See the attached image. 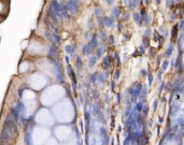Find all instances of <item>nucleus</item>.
<instances>
[{
  "label": "nucleus",
  "instance_id": "f257e3e1",
  "mask_svg": "<svg viewBox=\"0 0 184 145\" xmlns=\"http://www.w3.org/2000/svg\"><path fill=\"white\" fill-rule=\"evenodd\" d=\"M47 16H48V18H51L52 22H54V23H59V22L61 21V17H63L60 14H58L56 11L53 10L52 6H48V9H47Z\"/></svg>",
  "mask_w": 184,
  "mask_h": 145
},
{
  "label": "nucleus",
  "instance_id": "f03ea898",
  "mask_svg": "<svg viewBox=\"0 0 184 145\" xmlns=\"http://www.w3.org/2000/svg\"><path fill=\"white\" fill-rule=\"evenodd\" d=\"M67 8L69 13H71L72 15H77L79 13V9H77V1H73V0H69L67 3Z\"/></svg>",
  "mask_w": 184,
  "mask_h": 145
},
{
  "label": "nucleus",
  "instance_id": "7ed1b4c3",
  "mask_svg": "<svg viewBox=\"0 0 184 145\" xmlns=\"http://www.w3.org/2000/svg\"><path fill=\"white\" fill-rule=\"evenodd\" d=\"M60 12H61L63 17H65V18H69V11H68L67 4H65L63 1H60Z\"/></svg>",
  "mask_w": 184,
  "mask_h": 145
},
{
  "label": "nucleus",
  "instance_id": "20e7f679",
  "mask_svg": "<svg viewBox=\"0 0 184 145\" xmlns=\"http://www.w3.org/2000/svg\"><path fill=\"white\" fill-rule=\"evenodd\" d=\"M105 26H107V27H112L113 26V23H114V21H113L112 17H105Z\"/></svg>",
  "mask_w": 184,
  "mask_h": 145
},
{
  "label": "nucleus",
  "instance_id": "39448f33",
  "mask_svg": "<svg viewBox=\"0 0 184 145\" xmlns=\"http://www.w3.org/2000/svg\"><path fill=\"white\" fill-rule=\"evenodd\" d=\"M121 14V11H119V8H115L112 10V17L113 18H116V17L119 16Z\"/></svg>",
  "mask_w": 184,
  "mask_h": 145
},
{
  "label": "nucleus",
  "instance_id": "423d86ee",
  "mask_svg": "<svg viewBox=\"0 0 184 145\" xmlns=\"http://www.w3.org/2000/svg\"><path fill=\"white\" fill-rule=\"evenodd\" d=\"M139 3H140V0H131V3L129 4V6H128V8H129L130 10H132V9L136 8Z\"/></svg>",
  "mask_w": 184,
  "mask_h": 145
},
{
  "label": "nucleus",
  "instance_id": "0eeeda50",
  "mask_svg": "<svg viewBox=\"0 0 184 145\" xmlns=\"http://www.w3.org/2000/svg\"><path fill=\"white\" fill-rule=\"evenodd\" d=\"M93 47H94V45H93L92 43L90 44H87V45L85 46V47H84V53H85V54H88V53H90L92 52V50H93Z\"/></svg>",
  "mask_w": 184,
  "mask_h": 145
},
{
  "label": "nucleus",
  "instance_id": "6e6552de",
  "mask_svg": "<svg viewBox=\"0 0 184 145\" xmlns=\"http://www.w3.org/2000/svg\"><path fill=\"white\" fill-rule=\"evenodd\" d=\"M134 19H135L136 23L141 24V14H139V13H135L134 14Z\"/></svg>",
  "mask_w": 184,
  "mask_h": 145
},
{
  "label": "nucleus",
  "instance_id": "1a4fd4ad",
  "mask_svg": "<svg viewBox=\"0 0 184 145\" xmlns=\"http://www.w3.org/2000/svg\"><path fill=\"white\" fill-rule=\"evenodd\" d=\"M177 33H178V26L176 25V26L173 27V31H172V39H173V40H176Z\"/></svg>",
  "mask_w": 184,
  "mask_h": 145
},
{
  "label": "nucleus",
  "instance_id": "9d476101",
  "mask_svg": "<svg viewBox=\"0 0 184 145\" xmlns=\"http://www.w3.org/2000/svg\"><path fill=\"white\" fill-rule=\"evenodd\" d=\"M109 64H110V57H106V59H105V67L106 68L109 67Z\"/></svg>",
  "mask_w": 184,
  "mask_h": 145
},
{
  "label": "nucleus",
  "instance_id": "9b49d317",
  "mask_svg": "<svg viewBox=\"0 0 184 145\" xmlns=\"http://www.w3.org/2000/svg\"><path fill=\"white\" fill-rule=\"evenodd\" d=\"M95 14L97 15V16H100V14H101V10L99 8H97V9H95Z\"/></svg>",
  "mask_w": 184,
  "mask_h": 145
},
{
  "label": "nucleus",
  "instance_id": "f8f14e48",
  "mask_svg": "<svg viewBox=\"0 0 184 145\" xmlns=\"http://www.w3.org/2000/svg\"><path fill=\"white\" fill-rule=\"evenodd\" d=\"M150 22H151V19H150V17L148 16H144V23H145V25H148L150 24Z\"/></svg>",
  "mask_w": 184,
  "mask_h": 145
},
{
  "label": "nucleus",
  "instance_id": "ddd939ff",
  "mask_svg": "<svg viewBox=\"0 0 184 145\" xmlns=\"http://www.w3.org/2000/svg\"><path fill=\"white\" fill-rule=\"evenodd\" d=\"M67 51H68V53H70V54H72V51H73V48H72V46H67Z\"/></svg>",
  "mask_w": 184,
  "mask_h": 145
},
{
  "label": "nucleus",
  "instance_id": "4468645a",
  "mask_svg": "<svg viewBox=\"0 0 184 145\" xmlns=\"http://www.w3.org/2000/svg\"><path fill=\"white\" fill-rule=\"evenodd\" d=\"M100 37H101V39H106V32L105 31H100Z\"/></svg>",
  "mask_w": 184,
  "mask_h": 145
},
{
  "label": "nucleus",
  "instance_id": "2eb2a0df",
  "mask_svg": "<svg viewBox=\"0 0 184 145\" xmlns=\"http://www.w3.org/2000/svg\"><path fill=\"white\" fill-rule=\"evenodd\" d=\"M95 62H96V58H95V57H92V59H90V66H93Z\"/></svg>",
  "mask_w": 184,
  "mask_h": 145
},
{
  "label": "nucleus",
  "instance_id": "dca6fc26",
  "mask_svg": "<svg viewBox=\"0 0 184 145\" xmlns=\"http://www.w3.org/2000/svg\"><path fill=\"white\" fill-rule=\"evenodd\" d=\"M124 3H125L127 6H129V4L131 3V0H125V1H124Z\"/></svg>",
  "mask_w": 184,
  "mask_h": 145
},
{
  "label": "nucleus",
  "instance_id": "f3484780",
  "mask_svg": "<svg viewBox=\"0 0 184 145\" xmlns=\"http://www.w3.org/2000/svg\"><path fill=\"white\" fill-rule=\"evenodd\" d=\"M173 2H174V0H167V3L169 4V6H172V4H173Z\"/></svg>",
  "mask_w": 184,
  "mask_h": 145
},
{
  "label": "nucleus",
  "instance_id": "a211bd4d",
  "mask_svg": "<svg viewBox=\"0 0 184 145\" xmlns=\"http://www.w3.org/2000/svg\"><path fill=\"white\" fill-rule=\"evenodd\" d=\"M150 33H151V29L148 28V30L145 31V35H150Z\"/></svg>",
  "mask_w": 184,
  "mask_h": 145
},
{
  "label": "nucleus",
  "instance_id": "6ab92c4d",
  "mask_svg": "<svg viewBox=\"0 0 184 145\" xmlns=\"http://www.w3.org/2000/svg\"><path fill=\"white\" fill-rule=\"evenodd\" d=\"M107 2L109 4H112V3H114V0H107Z\"/></svg>",
  "mask_w": 184,
  "mask_h": 145
},
{
  "label": "nucleus",
  "instance_id": "aec40b11",
  "mask_svg": "<svg viewBox=\"0 0 184 145\" xmlns=\"http://www.w3.org/2000/svg\"><path fill=\"white\" fill-rule=\"evenodd\" d=\"M117 26H119V30H121V29H122V25H121V24H119Z\"/></svg>",
  "mask_w": 184,
  "mask_h": 145
},
{
  "label": "nucleus",
  "instance_id": "412c9836",
  "mask_svg": "<svg viewBox=\"0 0 184 145\" xmlns=\"http://www.w3.org/2000/svg\"><path fill=\"white\" fill-rule=\"evenodd\" d=\"M73 1H79V0H73Z\"/></svg>",
  "mask_w": 184,
  "mask_h": 145
}]
</instances>
